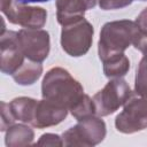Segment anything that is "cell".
Here are the masks:
<instances>
[{
	"label": "cell",
	"instance_id": "603a6c76",
	"mask_svg": "<svg viewBox=\"0 0 147 147\" xmlns=\"http://www.w3.org/2000/svg\"><path fill=\"white\" fill-rule=\"evenodd\" d=\"M16 1L20 2V3L28 5V3H33V2H47V1H51V0H16Z\"/></svg>",
	"mask_w": 147,
	"mask_h": 147
},
{
	"label": "cell",
	"instance_id": "8992f818",
	"mask_svg": "<svg viewBox=\"0 0 147 147\" xmlns=\"http://www.w3.org/2000/svg\"><path fill=\"white\" fill-rule=\"evenodd\" d=\"M1 11L10 23L30 29L42 28L47 20L44 8L26 6L16 0H1Z\"/></svg>",
	"mask_w": 147,
	"mask_h": 147
},
{
	"label": "cell",
	"instance_id": "9c48e42d",
	"mask_svg": "<svg viewBox=\"0 0 147 147\" xmlns=\"http://www.w3.org/2000/svg\"><path fill=\"white\" fill-rule=\"evenodd\" d=\"M24 63V54L18 42L16 31H2L0 33V64L1 71L13 75Z\"/></svg>",
	"mask_w": 147,
	"mask_h": 147
},
{
	"label": "cell",
	"instance_id": "ba28073f",
	"mask_svg": "<svg viewBox=\"0 0 147 147\" xmlns=\"http://www.w3.org/2000/svg\"><path fill=\"white\" fill-rule=\"evenodd\" d=\"M21 49L28 60L42 62L49 53V34L41 29H22L17 32Z\"/></svg>",
	"mask_w": 147,
	"mask_h": 147
},
{
	"label": "cell",
	"instance_id": "e0dca14e",
	"mask_svg": "<svg viewBox=\"0 0 147 147\" xmlns=\"http://www.w3.org/2000/svg\"><path fill=\"white\" fill-rule=\"evenodd\" d=\"M134 92L142 98H147V56L144 55L137 68Z\"/></svg>",
	"mask_w": 147,
	"mask_h": 147
},
{
	"label": "cell",
	"instance_id": "44dd1931",
	"mask_svg": "<svg viewBox=\"0 0 147 147\" xmlns=\"http://www.w3.org/2000/svg\"><path fill=\"white\" fill-rule=\"evenodd\" d=\"M136 24L142 36H147V7L144 8L136 18Z\"/></svg>",
	"mask_w": 147,
	"mask_h": 147
},
{
	"label": "cell",
	"instance_id": "5bb4252c",
	"mask_svg": "<svg viewBox=\"0 0 147 147\" xmlns=\"http://www.w3.org/2000/svg\"><path fill=\"white\" fill-rule=\"evenodd\" d=\"M103 62V74L107 78H121L130 70V61L124 53L113 55Z\"/></svg>",
	"mask_w": 147,
	"mask_h": 147
},
{
	"label": "cell",
	"instance_id": "8fae6325",
	"mask_svg": "<svg viewBox=\"0 0 147 147\" xmlns=\"http://www.w3.org/2000/svg\"><path fill=\"white\" fill-rule=\"evenodd\" d=\"M98 0H56V18L65 25L84 17L86 10L95 7Z\"/></svg>",
	"mask_w": 147,
	"mask_h": 147
},
{
	"label": "cell",
	"instance_id": "7a4b0ae2",
	"mask_svg": "<svg viewBox=\"0 0 147 147\" xmlns=\"http://www.w3.org/2000/svg\"><path fill=\"white\" fill-rule=\"evenodd\" d=\"M142 37L136 22L129 20L106 23L100 32L98 53L101 61L123 53L130 45H136Z\"/></svg>",
	"mask_w": 147,
	"mask_h": 147
},
{
	"label": "cell",
	"instance_id": "52a82bcc",
	"mask_svg": "<svg viewBox=\"0 0 147 147\" xmlns=\"http://www.w3.org/2000/svg\"><path fill=\"white\" fill-rule=\"evenodd\" d=\"M115 126L122 133H134L147 129V98H133L116 116Z\"/></svg>",
	"mask_w": 147,
	"mask_h": 147
},
{
	"label": "cell",
	"instance_id": "7402d4cb",
	"mask_svg": "<svg viewBox=\"0 0 147 147\" xmlns=\"http://www.w3.org/2000/svg\"><path fill=\"white\" fill-rule=\"evenodd\" d=\"M134 47L139 49L144 56H147V36H142L139 39V41L134 45Z\"/></svg>",
	"mask_w": 147,
	"mask_h": 147
},
{
	"label": "cell",
	"instance_id": "ac0fdd59",
	"mask_svg": "<svg viewBox=\"0 0 147 147\" xmlns=\"http://www.w3.org/2000/svg\"><path fill=\"white\" fill-rule=\"evenodd\" d=\"M133 0H99V6L103 10H115L127 7Z\"/></svg>",
	"mask_w": 147,
	"mask_h": 147
},
{
	"label": "cell",
	"instance_id": "3957f363",
	"mask_svg": "<svg viewBox=\"0 0 147 147\" xmlns=\"http://www.w3.org/2000/svg\"><path fill=\"white\" fill-rule=\"evenodd\" d=\"M93 33L92 24L84 17L63 25L61 31L62 49L74 57L85 55L92 45Z\"/></svg>",
	"mask_w": 147,
	"mask_h": 147
},
{
	"label": "cell",
	"instance_id": "cb8c5ba5",
	"mask_svg": "<svg viewBox=\"0 0 147 147\" xmlns=\"http://www.w3.org/2000/svg\"><path fill=\"white\" fill-rule=\"evenodd\" d=\"M139 1H147V0H139Z\"/></svg>",
	"mask_w": 147,
	"mask_h": 147
},
{
	"label": "cell",
	"instance_id": "4fadbf2b",
	"mask_svg": "<svg viewBox=\"0 0 147 147\" xmlns=\"http://www.w3.org/2000/svg\"><path fill=\"white\" fill-rule=\"evenodd\" d=\"M41 74H42V65L40 64V62H33L29 60L24 62L11 76L13 79L18 85L28 86L34 84L39 79Z\"/></svg>",
	"mask_w": 147,
	"mask_h": 147
},
{
	"label": "cell",
	"instance_id": "2e32d148",
	"mask_svg": "<svg viewBox=\"0 0 147 147\" xmlns=\"http://www.w3.org/2000/svg\"><path fill=\"white\" fill-rule=\"evenodd\" d=\"M70 113H71V115L77 121H80L83 118L93 116L94 114H96V111H95V105H94L93 99H91L88 95L84 94L83 98L78 101V103L70 110Z\"/></svg>",
	"mask_w": 147,
	"mask_h": 147
},
{
	"label": "cell",
	"instance_id": "6da1fadb",
	"mask_svg": "<svg viewBox=\"0 0 147 147\" xmlns=\"http://www.w3.org/2000/svg\"><path fill=\"white\" fill-rule=\"evenodd\" d=\"M44 99L71 110L84 95V88L68 70L55 67L49 69L41 84Z\"/></svg>",
	"mask_w": 147,
	"mask_h": 147
},
{
	"label": "cell",
	"instance_id": "ffe728a7",
	"mask_svg": "<svg viewBox=\"0 0 147 147\" xmlns=\"http://www.w3.org/2000/svg\"><path fill=\"white\" fill-rule=\"evenodd\" d=\"M38 146H62V139L57 134L46 133L40 137V140L37 142Z\"/></svg>",
	"mask_w": 147,
	"mask_h": 147
},
{
	"label": "cell",
	"instance_id": "277c9868",
	"mask_svg": "<svg viewBox=\"0 0 147 147\" xmlns=\"http://www.w3.org/2000/svg\"><path fill=\"white\" fill-rule=\"evenodd\" d=\"M105 137V122L93 115L78 121V124L67 130L62 134V142L64 146H95Z\"/></svg>",
	"mask_w": 147,
	"mask_h": 147
},
{
	"label": "cell",
	"instance_id": "5b68a950",
	"mask_svg": "<svg viewBox=\"0 0 147 147\" xmlns=\"http://www.w3.org/2000/svg\"><path fill=\"white\" fill-rule=\"evenodd\" d=\"M132 92L126 80L122 78H113L93 96L96 115L108 116L115 113L129 101Z\"/></svg>",
	"mask_w": 147,
	"mask_h": 147
},
{
	"label": "cell",
	"instance_id": "30bf717a",
	"mask_svg": "<svg viewBox=\"0 0 147 147\" xmlns=\"http://www.w3.org/2000/svg\"><path fill=\"white\" fill-rule=\"evenodd\" d=\"M68 115V109L42 98L37 102L31 125L37 129H45L61 123Z\"/></svg>",
	"mask_w": 147,
	"mask_h": 147
},
{
	"label": "cell",
	"instance_id": "7c38bea8",
	"mask_svg": "<svg viewBox=\"0 0 147 147\" xmlns=\"http://www.w3.org/2000/svg\"><path fill=\"white\" fill-rule=\"evenodd\" d=\"M37 102L38 101L32 98L20 96V98H15L9 102V108L15 119L31 124Z\"/></svg>",
	"mask_w": 147,
	"mask_h": 147
},
{
	"label": "cell",
	"instance_id": "9a60e30c",
	"mask_svg": "<svg viewBox=\"0 0 147 147\" xmlns=\"http://www.w3.org/2000/svg\"><path fill=\"white\" fill-rule=\"evenodd\" d=\"M33 137H34V133L29 126L23 124L10 125L6 133L5 142H6V146L21 147V146L30 145L33 140Z\"/></svg>",
	"mask_w": 147,
	"mask_h": 147
},
{
	"label": "cell",
	"instance_id": "d6986e66",
	"mask_svg": "<svg viewBox=\"0 0 147 147\" xmlns=\"http://www.w3.org/2000/svg\"><path fill=\"white\" fill-rule=\"evenodd\" d=\"M15 118L10 111L9 103L1 101V131H6L13 123Z\"/></svg>",
	"mask_w": 147,
	"mask_h": 147
}]
</instances>
